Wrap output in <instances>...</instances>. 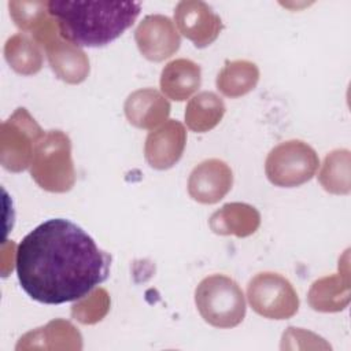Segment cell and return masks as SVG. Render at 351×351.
<instances>
[{
	"label": "cell",
	"mask_w": 351,
	"mask_h": 351,
	"mask_svg": "<svg viewBox=\"0 0 351 351\" xmlns=\"http://www.w3.org/2000/svg\"><path fill=\"white\" fill-rule=\"evenodd\" d=\"M111 256L78 225L52 218L27 233L16 248L22 289L44 304L80 300L107 280Z\"/></svg>",
	"instance_id": "1"
},
{
	"label": "cell",
	"mask_w": 351,
	"mask_h": 351,
	"mask_svg": "<svg viewBox=\"0 0 351 351\" xmlns=\"http://www.w3.org/2000/svg\"><path fill=\"white\" fill-rule=\"evenodd\" d=\"M48 11L63 40L77 47H103L118 38L137 19L138 1L51 0Z\"/></svg>",
	"instance_id": "2"
},
{
	"label": "cell",
	"mask_w": 351,
	"mask_h": 351,
	"mask_svg": "<svg viewBox=\"0 0 351 351\" xmlns=\"http://www.w3.org/2000/svg\"><path fill=\"white\" fill-rule=\"evenodd\" d=\"M30 176L36 184L48 192L63 193L75 182V170L71 158V141L62 130H48L37 141Z\"/></svg>",
	"instance_id": "3"
},
{
	"label": "cell",
	"mask_w": 351,
	"mask_h": 351,
	"mask_svg": "<svg viewBox=\"0 0 351 351\" xmlns=\"http://www.w3.org/2000/svg\"><path fill=\"white\" fill-rule=\"evenodd\" d=\"M195 304L207 324L221 329L237 326L247 310L243 289L225 274L204 277L195 289Z\"/></svg>",
	"instance_id": "4"
},
{
	"label": "cell",
	"mask_w": 351,
	"mask_h": 351,
	"mask_svg": "<svg viewBox=\"0 0 351 351\" xmlns=\"http://www.w3.org/2000/svg\"><path fill=\"white\" fill-rule=\"evenodd\" d=\"M318 166L319 159L311 145L302 140H288L267 154L265 173L273 185L293 188L310 181Z\"/></svg>",
	"instance_id": "5"
},
{
	"label": "cell",
	"mask_w": 351,
	"mask_h": 351,
	"mask_svg": "<svg viewBox=\"0 0 351 351\" xmlns=\"http://www.w3.org/2000/svg\"><path fill=\"white\" fill-rule=\"evenodd\" d=\"M45 132L41 130L26 108H16L1 123L0 130V162L12 173L23 171L32 163L37 141Z\"/></svg>",
	"instance_id": "6"
},
{
	"label": "cell",
	"mask_w": 351,
	"mask_h": 351,
	"mask_svg": "<svg viewBox=\"0 0 351 351\" xmlns=\"http://www.w3.org/2000/svg\"><path fill=\"white\" fill-rule=\"evenodd\" d=\"M252 310L269 319H287L299 310V296L284 276L273 271L255 274L247 285Z\"/></svg>",
	"instance_id": "7"
},
{
	"label": "cell",
	"mask_w": 351,
	"mask_h": 351,
	"mask_svg": "<svg viewBox=\"0 0 351 351\" xmlns=\"http://www.w3.org/2000/svg\"><path fill=\"white\" fill-rule=\"evenodd\" d=\"M174 22L180 33L197 48L213 44L222 30L219 15L202 0L180 1L174 8Z\"/></svg>",
	"instance_id": "8"
},
{
	"label": "cell",
	"mask_w": 351,
	"mask_h": 351,
	"mask_svg": "<svg viewBox=\"0 0 351 351\" xmlns=\"http://www.w3.org/2000/svg\"><path fill=\"white\" fill-rule=\"evenodd\" d=\"M138 51L151 62H162L174 55L181 44L174 22L162 14L143 18L134 30Z\"/></svg>",
	"instance_id": "9"
},
{
	"label": "cell",
	"mask_w": 351,
	"mask_h": 351,
	"mask_svg": "<svg viewBox=\"0 0 351 351\" xmlns=\"http://www.w3.org/2000/svg\"><path fill=\"white\" fill-rule=\"evenodd\" d=\"M233 173L229 165L221 159L211 158L200 162L189 174L188 193L203 204L219 202L232 189Z\"/></svg>",
	"instance_id": "10"
},
{
	"label": "cell",
	"mask_w": 351,
	"mask_h": 351,
	"mask_svg": "<svg viewBox=\"0 0 351 351\" xmlns=\"http://www.w3.org/2000/svg\"><path fill=\"white\" fill-rule=\"evenodd\" d=\"M185 144L186 132L184 125L178 121L169 119L148 133L144 144L145 160L152 169H170L181 159Z\"/></svg>",
	"instance_id": "11"
},
{
	"label": "cell",
	"mask_w": 351,
	"mask_h": 351,
	"mask_svg": "<svg viewBox=\"0 0 351 351\" xmlns=\"http://www.w3.org/2000/svg\"><path fill=\"white\" fill-rule=\"evenodd\" d=\"M169 100L154 88H143L132 92L123 106L130 125L138 129L154 130L162 125L170 114Z\"/></svg>",
	"instance_id": "12"
},
{
	"label": "cell",
	"mask_w": 351,
	"mask_h": 351,
	"mask_svg": "<svg viewBox=\"0 0 351 351\" xmlns=\"http://www.w3.org/2000/svg\"><path fill=\"white\" fill-rule=\"evenodd\" d=\"M47 52L51 69L58 78L67 84H80L89 74L86 53L77 45L64 41L60 34L43 47Z\"/></svg>",
	"instance_id": "13"
},
{
	"label": "cell",
	"mask_w": 351,
	"mask_h": 351,
	"mask_svg": "<svg viewBox=\"0 0 351 351\" xmlns=\"http://www.w3.org/2000/svg\"><path fill=\"white\" fill-rule=\"evenodd\" d=\"M160 89L171 100L189 99L202 84V70L191 59L180 58L169 62L160 73Z\"/></svg>",
	"instance_id": "14"
},
{
	"label": "cell",
	"mask_w": 351,
	"mask_h": 351,
	"mask_svg": "<svg viewBox=\"0 0 351 351\" xmlns=\"http://www.w3.org/2000/svg\"><path fill=\"white\" fill-rule=\"evenodd\" d=\"M208 225L217 234L247 237L258 230L261 214L247 203H226L210 217Z\"/></svg>",
	"instance_id": "15"
},
{
	"label": "cell",
	"mask_w": 351,
	"mask_h": 351,
	"mask_svg": "<svg viewBox=\"0 0 351 351\" xmlns=\"http://www.w3.org/2000/svg\"><path fill=\"white\" fill-rule=\"evenodd\" d=\"M308 304L317 311H339L350 302V287L347 274L326 276L313 282L308 295Z\"/></svg>",
	"instance_id": "16"
},
{
	"label": "cell",
	"mask_w": 351,
	"mask_h": 351,
	"mask_svg": "<svg viewBox=\"0 0 351 351\" xmlns=\"http://www.w3.org/2000/svg\"><path fill=\"white\" fill-rule=\"evenodd\" d=\"M226 111L223 100L214 92L204 90L195 95L185 108L186 126L197 133L214 129Z\"/></svg>",
	"instance_id": "17"
},
{
	"label": "cell",
	"mask_w": 351,
	"mask_h": 351,
	"mask_svg": "<svg viewBox=\"0 0 351 351\" xmlns=\"http://www.w3.org/2000/svg\"><path fill=\"white\" fill-rule=\"evenodd\" d=\"M259 81V69L250 60L225 62L217 75L218 90L228 97H240L251 92Z\"/></svg>",
	"instance_id": "18"
},
{
	"label": "cell",
	"mask_w": 351,
	"mask_h": 351,
	"mask_svg": "<svg viewBox=\"0 0 351 351\" xmlns=\"http://www.w3.org/2000/svg\"><path fill=\"white\" fill-rule=\"evenodd\" d=\"M4 58L11 69L22 75L36 74L43 67L40 45L26 33H16L5 41Z\"/></svg>",
	"instance_id": "19"
},
{
	"label": "cell",
	"mask_w": 351,
	"mask_h": 351,
	"mask_svg": "<svg viewBox=\"0 0 351 351\" xmlns=\"http://www.w3.org/2000/svg\"><path fill=\"white\" fill-rule=\"evenodd\" d=\"M322 188L330 193L346 195L350 192V152L336 149L326 155L318 174Z\"/></svg>",
	"instance_id": "20"
},
{
	"label": "cell",
	"mask_w": 351,
	"mask_h": 351,
	"mask_svg": "<svg viewBox=\"0 0 351 351\" xmlns=\"http://www.w3.org/2000/svg\"><path fill=\"white\" fill-rule=\"evenodd\" d=\"M110 298L106 289L96 288L88 298H81L71 308V315L82 324H95L108 311Z\"/></svg>",
	"instance_id": "21"
},
{
	"label": "cell",
	"mask_w": 351,
	"mask_h": 351,
	"mask_svg": "<svg viewBox=\"0 0 351 351\" xmlns=\"http://www.w3.org/2000/svg\"><path fill=\"white\" fill-rule=\"evenodd\" d=\"M10 16L23 33L32 30L49 14L48 1H10Z\"/></svg>",
	"instance_id": "22"
}]
</instances>
